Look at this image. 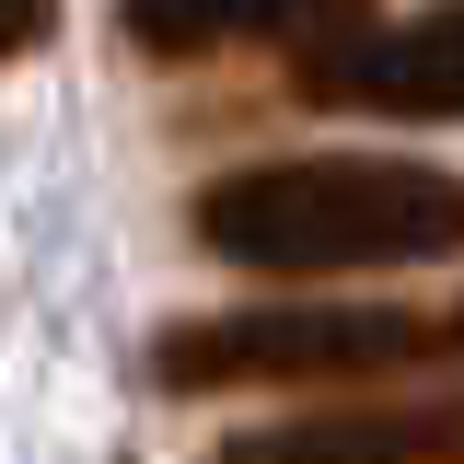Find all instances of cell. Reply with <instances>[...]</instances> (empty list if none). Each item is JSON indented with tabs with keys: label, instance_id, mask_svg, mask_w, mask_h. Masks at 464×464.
I'll return each instance as SVG.
<instances>
[{
	"label": "cell",
	"instance_id": "8992f818",
	"mask_svg": "<svg viewBox=\"0 0 464 464\" xmlns=\"http://www.w3.org/2000/svg\"><path fill=\"white\" fill-rule=\"evenodd\" d=\"M47 35H58V24H47V12H35V0H12V12H0V58H24V47H47Z\"/></svg>",
	"mask_w": 464,
	"mask_h": 464
},
{
	"label": "cell",
	"instance_id": "7a4b0ae2",
	"mask_svg": "<svg viewBox=\"0 0 464 464\" xmlns=\"http://www.w3.org/2000/svg\"><path fill=\"white\" fill-rule=\"evenodd\" d=\"M453 360L441 314L406 302H256V314H186L163 325L151 372L174 395H221V383H360V372H418Z\"/></svg>",
	"mask_w": 464,
	"mask_h": 464
},
{
	"label": "cell",
	"instance_id": "52a82bcc",
	"mask_svg": "<svg viewBox=\"0 0 464 464\" xmlns=\"http://www.w3.org/2000/svg\"><path fill=\"white\" fill-rule=\"evenodd\" d=\"M441 348H453V360H464V302H453V314H441Z\"/></svg>",
	"mask_w": 464,
	"mask_h": 464
},
{
	"label": "cell",
	"instance_id": "6da1fadb",
	"mask_svg": "<svg viewBox=\"0 0 464 464\" xmlns=\"http://www.w3.org/2000/svg\"><path fill=\"white\" fill-rule=\"evenodd\" d=\"M198 244L256 279H325V267H430L464 256V174L406 151H302L198 186Z\"/></svg>",
	"mask_w": 464,
	"mask_h": 464
},
{
	"label": "cell",
	"instance_id": "5b68a950",
	"mask_svg": "<svg viewBox=\"0 0 464 464\" xmlns=\"http://www.w3.org/2000/svg\"><path fill=\"white\" fill-rule=\"evenodd\" d=\"M256 12H128V35L140 47H163V58H186V47H232Z\"/></svg>",
	"mask_w": 464,
	"mask_h": 464
},
{
	"label": "cell",
	"instance_id": "3957f363",
	"mask_svg": "<svg viewBox=\"0 0 464 464\" xmlns=\"http://www.w3.org/2000/svg\"><path fill=\"white\" fill-rule=\"evenodd\" d=\"M290 93L337 116H406L453 128L464 116V12H302L290 24Z\"/></svg>",
	"mask_w": 464,
	"mask_h": 464
},
{
	"label": "cell",
	"instance_id": "277c9868",
	"mask_svg": "<svg viewBox=\"0 0 464 464\" xmlns=\"http://www.w3.org/2000/svg\"><path fill=\"white\" fill-rule=\"evenodd\" d=\"M209 464H464V383H453V395H395V406L279 418V430L221 441Z\"/></svg>",
	"mask_w": 464,
	"mask_h": 464
}]
</instances>
